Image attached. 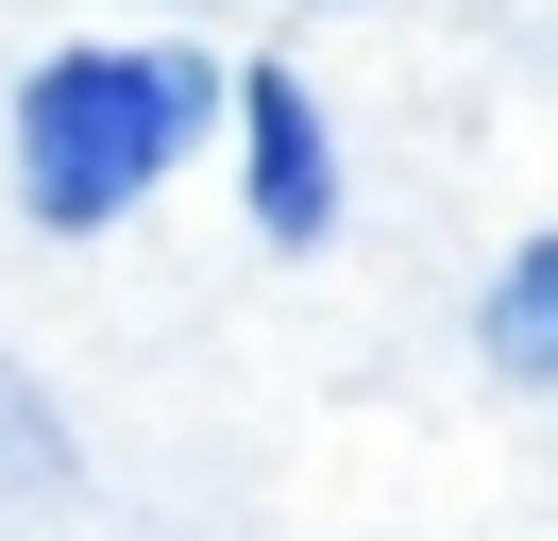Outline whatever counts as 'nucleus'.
I'll return each mask as SVG.
<instances>
[{
    "label": "nucleus",
    "instance_id": "nucleus-3",
    "mask_svg": "<svg viewBox=\"0 0 558 541\" xmlns=\"http://www.w3.org/2000/svg\"><path fill=\"white\" fill-rule=\"evenodd\" d=\"M490 372H508V389L558 372V237H524V254L490 270Z\"/></svg>",
    "mask_w": 558,
    "mask_h": 541
},
{
    "label": "nucleus",
    "instance_id": "nucleus-1",
    "mask_svg": "<svg viewBox=\"0 0 558 541\" xmlns=\"http://www.w3.org/2000/svg\"><path fill=\"white\" fill-rule=\"evenodd\" d=\"M204 101H220V68L170 51V34H153V51H51L35 85H17V203H35L51 237L136 220V203L186 169Z\"/></svg>",
    "mask_w": 558,
    "mask_h": 541
},
{
    "label": "nucleus",
    "instance_id": "nucleus-2",
    "mask_svg": "<svg viewBox=\"0 0 558 541\" xmlns=\"http://www.w3.org/2000/svg\"><path fill=\"white\" fill-rule=\"evenodd\" d=\"M238 135H254V237L322 254V237H339V169H322V101L288 85V68H238Z\"/></svg>",
    "mask_w": 558,
    "mask_h": 541
}]
</instances>
